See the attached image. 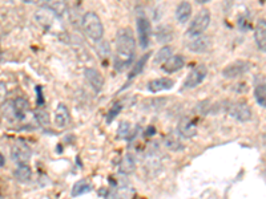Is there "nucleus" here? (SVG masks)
Instances as JSON below:
<instances>
[{
    "instance_id": "obj_1",
    "label": "nucleus",
    "mask_w": 266,
    "mask_h": 199,
    "mask_svg": "<svg viewBox=\"0 0 266 199\" xmlns=\"http://www.w3.org/2000/svg\"><path fill=\"white\" fill-rule=\"evenodd\" d=\"M136 53L135 35L131 28H121L116 33V53L113 66L117 72L128 69L133 62Z\"/></svg>"
},
{
    "instance_id": "obj_2",
    "label": "nucleus",
    "mask_w": 266,
    "mask_h": 199,
    "mask_svg": "<svg viewBox=\"0 0 266 199\" xmlns=\"http://www.w3.org/2000/svg\"><path fill=\"white\" fill-rule=\"evenodd\" d=\"M81 27H83V31L85 32V35L88 36L91 40L99 41L104 36V26L100 20L99 15L94 14V12H87L83 16Z\"/></svg>"
},
{
    "instance_id": "obj_3",
    "label": "nucleus",
    "mask_w": 266,
    "mask_h": 199,
    "mask_svg": "<svg viewBox=\"0 0 266 199\" xmlns=\"http://www.w3.org/2000/svg\"><path fill=\"white\" fill-rule=\"evenodd\" d=\"M210 24V12L209 10H201L194 17L193 21L190 23L185 35L188 37H196V36L203 35V32L206 30Z\"/></svg>"
},
{
    "instance_id": "obj_4",
    "label": "nucleus",
    "mask_w": 266,
    "mask_h": 199,
    "mask_svg": "<svg viewBox=\"0 0 266 199\" xmlns=\"http://www.w3.org/2000/svg\"><path fill=\"white\" fill-rule=\"evenodd\" d=\"M11 157L17 165H26L32 157V150L27 143L16 141L11 148Z\"/></svg>"
},
{
    "instance_id": "obj_5",
    "label": "nucleus",
    "mask_w": 266,
    "mask_h": 199,
    "mask_svg": "<svg viewBox=\"0 0 266 199\" xmlns=\"http://www.w3.org/2000/svg\"><path fill=\"white\" fill-rule=\"evenodd\" d=\"M137 37H139V43L142 49H145L149 46V40H151L152 35V26L151 21L146 19L145 16H139L137 17Z\"/></svg>"
},
{
    "instance_id": "obj_6",
    "label": "nucleus",
    "mask_w": 266,
    "mask_h": 199,
    "mask_svg": "<svg viewBox=\"0 0 266 199\" xmlns=\"http://www.w3.org/2000/svg\"><path fill=\"white\" fill-rule=\"evenodd\" d=\"M226 112L229 113V116L235 118L240 122H248L251 118V109L249 105H246L245 102L229 104V107H226Z\"/></svg>"
},
{
    "instance_id": "obj_7",
    "label": "nucleus",
    "mask_w": 266,
    "mask_h": 199,
    "mask_svg": "<svg viewBox=\"0 0 266 199\" xmlns=\"http://www.w3.org/2000/svg\"><path fill=\"white\" fill-rule=\"evenodd\" d=\"M206 76H208V68L203 64L194 66L188 75V77H187L185 82H184L183 89H193V88L199 87Z\"/></svg>"
},
{
    "instance_id": "obj_8",
    "label": "nucleus",
    "mask_w": 266,
    "mask_h": 199,
    "mask_svg": "<svg viewBox=\"0 0 266 199\" xmlns=\"http://www.w3.org/2000/svg\"><path fill=\"white\" fill-rule=\"evenodd\" d=\"M250 69V62L244 61V60H238L226 65L222 71V75L226 78H235V77L242 76L244 73Z\"/></svg>"
},
{
    "instance_id": "obj_9",
    "label": "nucleus",
    "mask_w": 266,
    "mask_h": 199,
    "mask_svg": "<svg viewBox=\"0 0 266 199\" xmlns=\"http://www.w3.org/2000/svg\"><path fill=\"white\" fill-rule=\"evenodd\" d=\"M212 46V41L208 36L199 35L192 37V40L188 43V49L193 53H205Z\"/></svg>"
},
{
    "instance_id": "obj_10",
    "label": "nucleus",
    "mask_w": 266,
    "mask_h": 199,
    "mask_svg": "<svg viewBox=\"0 0 266 199\" xmlns=\"http://www.w3.org/2000/svg\"><path fill=\"white\" fill-rule=\"evenodd\" d=\"M84 73H85V78L88 80L89 85L92 87L94 92H101V89L104 87V77H103V75L97 69H94V68H87Z\"/></svg>"
},
{
    "instance_id": "obj_11",
    "label": "nucleus",
    "mask_w": 266,
    "mask_h": 199,
    "mask_svg": "<svg viewBox=\"0 0 266 199\" xmlns=\"http://www.w3.org/2000/svg\"><path fill=\"white\" fill-rule=\"evenodd\" d=\"M185 65V59L183 55H174L168 59L167 61L162 62L161 69L167 73H174V72L183 69Z\"/></svg>"
},
{
    "instance_id": "obj_12",
    "label": "nucleus",
    "mask_w": 266,
    "mask_h": 199,
    "mask_svg": "<svg viewBox=\"0 0 266 199\" xmlns=\"http://www.w3.org/2000/svg\"><path fill=\"white\" fill-rule=\"evenodd\" d=\"M71 122V114L68 107L64 104H59L56 110H55V123L59 129L67 128Z\"/></svg>"
},
{
    "instance_id": "obj_13",
    "label": "nucleus",
    "mask_w": 266,
    "mask_h": 199,
    "mask_svg": "<svg viewBox=\"0 0 266 199\" xmlns=\"http://www.w3.org/2000/svg\"><path fill=\"white\" fill-rule=\"evenodd\" d=\"M173 85H174L173 80L162 77V78H156V80L148 82V89H149V92L157 93L161 92V91H169V89H172Z\"/></svg>"
},
{
    "instance_id": "obj_14",
    "label": "nucleus",
    "mask_w": 266,
    "mask_h": 199,
    "mask_svg": "<svg viewBox=\"0 0 266 199\" xmlns=\"http://www.w3.org/2000/svg\"><path fill=\"white\" fill-rule=\"evenodd\" d=\"M254 40L262 52L266 51V20L260 19L254 31Z\"/></svg>"
},
{
    "instance_id": "obj_15",
    "label": "nucleus",
    "mask_w": 266,
    "mask_h": 199,
    "mask_svg": "<svg viewBox=\"0 0 266 199\" xmlns=\"http://www.w3.org/2000/svg\"><path fill=\"white\" fill-rule=\"evenodd\" d=\"M12 110H14V117L17 120H24L27 113L30 112V104L26 98L19 97L12 102Z\"/></svg>"
},
{
    "instance_id": "obj_16",
    "label": "nucleus",
    "mask_w": 266,
    "mask_h": 199,
    "mask_svg": "<svg viewBox=\"0 0 266 199\" xmlns=\"http://www.w3.org/2000/svg\"><path fill=\"white\" fill-rule=\"evenodd\" d=\"M178 133L183 136L184 138H193L197 134V126L194 125L193 121H190L189 118H183L178 122Z\"/></svg>"
},
{
    "instance_id": "obj_17",
    "label": "nucleus",
    "mask_w": 266,
    "mask_h": 199,
    "mask_svg": "<svg viewBox=\"0 0 266 199\" xmlns=\"http://www.w3.org/2000/svg\"><path fill=\"white\" fill-rule=\"evenodd\" d=\"M42 4L58 16H63L67 12L65 0H42Z\"/></svg>"
},
{
    "instance_id": "obj_18",
    "label": "nucleus",
    "mask_w": 266,
    "mask_h": 199,
    "mask_svg": "<svg viewBox=\"0 0 266 199\" xmlns=\"http://www.w3.org/2000/svg\"><path fill=\"white\" fill-rule=\"evenodd\" d=\"M192 16V5L189 1H181L176 8V19L181 24H185Z\"/></svg>"
},
{
    "instance_id": "obj_19",
    "label": "nucleus",
    "mask_w": 266,
    "mask_h": 199,
    "mask_svg": "<svg viewBox=\"0 0 266 199\" xmlns=\"http://www.w3.org/2000/svg\"><path fill=\"white\" fill-rule=\"evenodd\" d=\"M151 55H152L151 52H148L146 55H144L139 61L136 62L135 65H133V68H132V71L129 72V75H128V81H132L137 75H140L141 72L144 71V66H145V64L148 62V60H149Z\"/></svg>"
},
{
    "instance_id": "obj_20",
    "label": "nucleus",
    "mask_w": 266,
    "mask_h": 199,
    "mask_svg": "<svg viewBox=\"0 0 266 199\" xmlns=\"http://www.w3.org/2000/svg\"><path fill=\"white\" fill-rule=\"evenodd\" d=\"M91 190H92V184H89L88 181L83 179V181H78V182H76V184H73L71 195H72L73 198H76V197H80V195L87 194Z\"/></svg>"
},
{
    "instance_id": "obj_21",
    "label": "nucleus",
    "mask_w": 266,
    "mask_h": 199,
    "mask_svg": "<svg viewBox=\"0 0 266 199\" xmlns=\"http://www.w3.org/2000/svg\"><path fill=\"white\" fill-rule=\"evenodd\" d=\"M254 96H256L257 104L261 107L265 109L266 107V87L265 81L261 80V81L257 82L256 88H254Z\"/></svg>"
},
{
    "instance_id": "obj_22",
    "label": "nucleus",
    "mask_w": 266,
    "mask_h": 199,
    "mask_svg": "<svg viewBox=\"0 0 266 199\" xmlns=\"http://www.w3.org/2000/svg\"><path fill=\"white\" fill-rule=\"evenodd\" d=\"M15 178L17 181H20V182H27V181H30L32 177V170L31 168L28 166V165H17V168L15 170Z\"/></svg>"
},
{
    "instance_id": "obj_23",
    "label": "nucleus",
    "mask_w": 266,
    "mask_h": 199,
    "mask_svg": "<svg viewBox=\"0 0 266 199\" xmlns=\"http://www.w3.org/2000/svg\"><path fill=\"white\" fill-rule=\"evenodd\" d=\"M135 168H136L135 158L132 157L131 154H126L125 157L123 158V161H121V164H120L121 173L132 174L133 171H135Z\"/></svg>"
},
{
    "instance_id": "obj_24",
    "label": "nucleus",
    "mask_w": 266,
    "mask_h": 199,
    "mask_svg": "<svg viewBox=\"0 0 266 199\" xmlns=\"http://www.w3.org/2000/svg\"><path fill=\"white\" fill-rule=\"evenodd\" d=\"M164 143H165V146H167L169 150H173V152H178V150H183L184 149L183 143L180 142V139H178L177 137L172 136V134L165 138Z\"/></svg>"
},
{
    "instance_id": "obj_25",
    "label": "nucleus",
    "mask_w": 266,
    "mask_h": 199,
    "mask_svg": "<svg viewBox=\"0 0 266 199\" xmlns=\"http://www.w3.org/2000/svg\"><path fill=\"white\" fill-rule=\"evenodd\" d=\"M171 56H172V48L171 46H162L155 56V64H162L164 61H167Z\"/></svg>"
},
{
    "instance_id": "obj_26",
    "label": "nucleus",
    "mask_w": 266,
    "mask_h": 199,
    "mask_svg": "<svg viewBox=\"0 0 266 199\" xmlns=\"http://www.w3.org/2000/svg\"><path fill=\"white\" fill-rule=\"evenodd\" d=\"M121 110H123V104H121V102H115L113 107H110V112L107 114V122H112V120H115V118L120 114Z\"/></svg>"
},
{
    "instance_id": "obj_27",
    "label": "nucleus",
    "mask_w": 266,
    "mask_h": 199,
    "mask_svg": "<svg viewBox=\"0 0 266 199\" xmlns=\"http://www.w3.org/2000/svg\"><path fill=\"white\" fill-rule=\"evenodd\" d=\"M129 134H131V125L126 121H123L119 125V129H117V136L120 138H128Z\"/></svg>"
},
{
    "instance_id": "obj_28",
    "label": "nucleus",
    "mask_w": 266,
    "mask_h": 199,
    "mask_svg": "<svg viewBox=\"0 0 266 199\" xmlns=\"http://www.w3.org/2000/svg\"><path fill=\"white\" fill-rule=\"evenodd\" d=\"M36 118H37V121L40 123H43V125H47V123H49V116H48V113L46 112V110H37L36 112Z\"/></svg>"
},
{
    "instance_id": "obj_29",
    "label": "nucleus",
    "mask_w": 266,
    "mask_h": 199,
    "mask_svg": "<svg viewBox=\"0 0 266 199\" xmlns=\"http://www.w3.org/2000/svg\"><path fill=\"white\" fill-rule=\"evenodd\" d=\"M5 96H7V88H5V84L0 81V102L4 101Z\"/></svg>"
},
{
    "instance_id": "obj_30",
    "label": "nucleus",
    "mask_w": 266,
    "mask_h": 199,
    "mask_svg": "<svg viewBox=\"0 0 266 199\" xmlns=\"http://www.w3.org/2000/svg\"><path fill=\"white\" fill-rule=\"evenodd\" d=\"M36 93H37V96H39V101H37V105H43L44 100H43L42 87H36Z\"/></svg>"
},
{
    "instance_id": "obj_31",
    "label": "nucleus",
    "mask_w": 266,
    "mask_h": 199,
    "mask_svg": "<svg viewBox=\"0 0 266 199\" xmlns=\"http://www.w3.org/2000/svg\"><path fill=\"white\" fill-rule=\"evenodd\" d=\"M156 133V129L153 128V126H149V128L146 129V136H153Z\"/></svg>"
},
{
    "instance_id": "obj_32",
    "label": "nucleus",
    "mask_w": 266,
    "mask_h": 199,
    "mask_svg": "<svg viewBox=\"0 0 266 199\" xmlns=\"http://www.w3.org/2000/svg\"><path fill=\"white\" fill-rule=\"evenodd\" d=\"M196 1H197L199 4H206V3H209L210 0H196Z\"/></svg>"
},
{
    "instance_id": "obj_33",
    "label": "nucleus",
    "mask_w": 266,
    "mask_h": 199,
    "mask_svg": "<svg viewBox=\"0 0 266 199\" xmlns=\"http://www.w3.org/2000/svg\"><path fill=\"white\" fill-rule=\"evenodd\" d=\"M0 166H4V157L0 153Z\"/></svg>"
},
{
    "instance_id": "obj_34",
    "label": "nucleus",
    "mask_w": 266,
    "mask_h": 199,
    "mask_svg": "<svg viewBox=\"0 0 266 199\" xmlns=\"http://www.w3.org/2000/svg\"><path fill=\"white\" fill-rule=\"evenodd\" d=\"M23 1H28L30 3V1H33V0H23Z\"/></svg>"
}]
</instances>
